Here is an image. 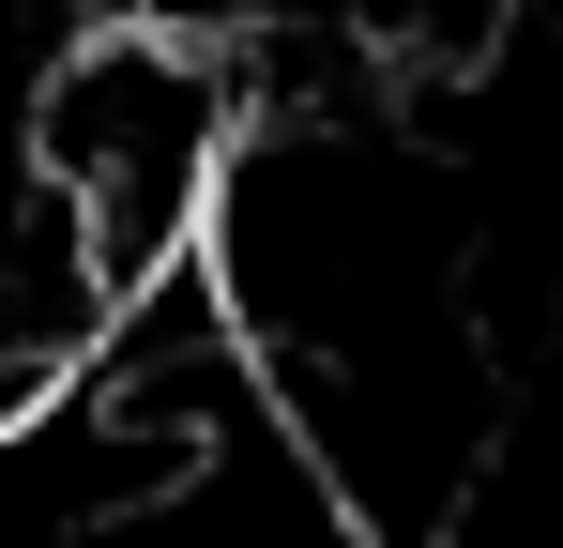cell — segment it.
Returning a JSON list of instances; mask_svg holds the SVG:
<instances>
[{"label":"cell","instance_id":"cell-1","mask_svg":"<svg viewBox=\"0 0 563 548\" xmlns=\"http://www.w3.org/2000/svg\"><path fill=\"white\" fill-rule=\"evenodd\" d=\"M229 138H244V91L213 62V31L92 15V31L46 46V77H31V198L77 229L107 320H122L153 274L198 260V213H213Z\"/></svg>","mask_w":563,"mask_h":548}]
</instances>
